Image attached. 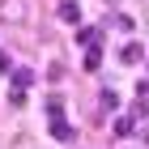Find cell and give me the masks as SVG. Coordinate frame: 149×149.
I'll list each match as a JSON object with an SVG mask.
<instances>
[{
  "label": "cell",
  "instance_id": "cell-6",
  "mask_svg": "<svg viewBox=\"0 0 149 149\" xmlns=\"http://www.w3.org/2000/svg\"><path fill=\"white\" fill-rule=\"evenodd\" d=\"M98 64H102V51H98V43H94L90 51H85V68L94 72V68H98Z\"/></svg>",
  "mask_w": 149,
  "mask_h": 149
},
{
  "label": "cell",
  "instance_id": "cell-9",
  "mask_svg": "<svg viewBox=\"0 0 149 149\" xmlns=\"http://www.w3.org/2000/svg\"><path fill=\"white\" fill-rule=\"evenodd\" d=\"M0 72H13V56L9 51H0Z\"/></svg>",
  "mask_w": 149,
  "mask_h": 149
},
{
  "label": "cell",
  "instance_id": "cell-7",
  "mask_svg": "<svg viewBox=\"0 0 149 149\" xmlns=\"http://www.w3.org/2000/svg\"><path fill=\"white\" fill-rule=\"evenodd\" d=\"M115 132H119V136H128V132H132V119H128V115H124V119H115Z\"/></svg>",
  "mask_w": 149,
  "mask_h": 149
},
{
  "label": "cell",
  "instance_id": "cell-4",
  "mask_svg": "<svg viewBox=\"0 0 149 149\" xmlns=\"http://www.w3.org/2000/svg\"><path fill=\"white\" fill-rule=\"evenodd\" d=\"M51 132H56V141H72V136H77V132H72L64 119H51Z\"/></svg>",
  "mask_w": 149,
  "mask_h": 149
},
{
  "label": "cell",
  "instance_id": "cell-1",
  "mask_svg": "<svg viewBox=\"0 0 149 149\" xmlns=\"http://www.w3.org/2000/svg\"><path fill=\"white\" fill-rule=\"evenodd\" d=\"M30 0H0V26H30Z\"/></svg>",
  "mask_w": 149,
  "mask_h": 149
},
{
  "label": "cell",
  "instance_id": "cell-8",
  "mask_svg": "<svg viewBox=\"0 0 149 149\" xmlns=\"http://www.w3.org/2000/svg\"><path fill=\"white\" fill-rule=\"evenodd\" d=\"M115 102H119V98H115V90H102V107H107V111H115Z\"/></svg>",
  "mask_w": 149,
  "mask_h": 149
},
{
  "label": "cell",
  "instance_id": "cell-10",
  "mask_svg": "<svg viewBox=\"0 0 149 149\" xmlns=\"http://www.w3.org/2000/svg\"><path fill=\"white\" fill-rule=\"evenodd\" d=\"M132 115H149V98H141V102H132Z\"/></svg>",
  "mask_w": 149,
  "mask_h": 149
},
{
  "label": "cell",
  "instance_id": "cell-5",
  "mask_svg": "<svg viewBox=\"0 0 149 149\" xmlns=\"http://www.w3.org/2000/svg\"><path fill=\"white\" fill-rule=\"evenodd\" d=\"M60 17H64V22H81V9L72 0H64V4H60Z\"/></svg>",
  "mask_w": 149,
  "mask_h": 149
},
{
  "label": "cell",
  "instance_id": "cell-3",
  "mask_svg": "<svg viewBox=\"0 0 149 149\" xmlns=\"http://www.w3.org/2000/svg\"><path fill=\"white\" fill-rule=\"evenodd\" d=\"M119 60H124V64H141V60H145V51H141V43H128L124 51H119Z\"/></svg>",
  "mask_w": 149,
  "mask_h": 149
},
{
  "label": "cell",
  "instance_id": "cell-2",
  "mask_svg": "<svg viewBox=\"0 0 149 149\" xmlns=\"http://www.w3.org/2000/svg\"><path fill=\"white\" fill-rule=\"evenodd\" d=\"M30 85H34V72H30V68H13V90H30Z\"/></svg>",
  "mask_w": 149,
  "mask_h": 149
}]
</instances>
